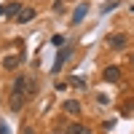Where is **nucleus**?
Listing matches in <instances>:
<instances>
[{"label": "nucleus", "mask_w": 134, "mask_h": 134, "mask_svg": "<svg viewBox=\"0 0 134 134\" xmlns=\"http://www.w3.org/2000/svg\"><path fill=\"white\" fill-rule=\"evenodd\" d=\"M67 134H91V129L83 126V124H70L67 126Z\"/></svg>", "instance_id": "9d476101"}, {"label": "nucleus", "mask_w": 134, "mask_h": 134, "mask_svg": "<svg viewBox=\"0 0 134 134\" xmlns=\"http://www.w3.org/2000/svg\"><path fill=\"white\" fill-rule=\"evenodd\" d=\"M64 40H67L64 35H54V38H51V46H57V48H59V46H64Z\"/></svg>", "instance_id": "ddd939ff"}, {"label": "nucleus", "mask_w": 134, "mask_h": 134, "mask_svg": "<svg viewBox=\"0 0 134 134\" xmlns=\"http://www.w3.org/2000/svg\"><path fill=\"white\" fill-rule=\"evenodd\" d=\"M19 62H21V57H14V54H11V57H5V59H3V67H5V70H16Z\"/></svg>", "instance_id": "9b49d317"}, {"label": "nucleus", "mask_w": 134, "mask_h": 134, "mask_svg": "<svg viewBox=\"0 0 134 134\" xmlns=\"http://www.w3.org/2000/svg\"><path fill=\"white\" fill-rule=\"evenodd\" d=\"M131 64H134V54H131Z\"/></svg>", "instance_id": "6ab92c4d"}, {"label": "nucleus", "mask_w": 134, "mask_h": 134, "mask_svg": "<svg viewBox=\"0 0 134 134\" xmlns=\"http://www.w3.org/2000/svg\"><path fill=\"white\" fill-rule=\"evenodd\" d=\"M24 102H27V97H24V94H16V91H11V110H14V113H19Z\"/></svg>", "instance_id": "0eeeda50"}, {"label": "nucleus", "mask_w": 134, "mask_h": 134, "mask_svg": "<svg viewBox=\"0 0 134 134\" xmlns=\"http://www.w3.org/2000/svg\"><path fill=\"white\" fill-rule=\"evenodd\" d=\"M126 43H129V35H126V32H115V35H107V46L113 48V51L126 48Z\"/></svg>", "instance_id": "7ed1b4c3"}, {"label": "nucleus", "mask_w": 134, "mask_h": 134, "mask_svg": "<svg viewBox=\"0 0 134 134\" xmlns=\"http://www.w3.org/2000/svg\"><path fill=\"white\" fill-rule=\"evenodd\" d=\"M32 19H35V8H32V5H21V11H19V14H16V24H27V21H32Z\"/></svg>", "instance_id": "20e7f679"}, {"label": "nucleus", "mask_w": 134, "mask_h": 134, "mask_svg": "<svg viewBox=\"0 0 134 134\" xmlns=\"http://www.w3.org/2000/svg\"><path fill=\"white\" fill-rule=\"evenodd\" d=\"M3 14H5V5H0V16H3Z\"/></svg>", "instance_id": "a211bd4d"}, {"label": "nucleus", "mask_w": 134, "mask_h": 134, "mask_svg": "<svg viewBox=\"0 0 134 134\" xmlns=\"http://www.w3.org/2000/svg\"><path fill=\"white\" fill-rule=\"evenodd\" d=\"M86 14H88V3H81L75 8V14H72V19H70V24H81V21L86 19Z\"/></svg>", "instance_id": "423d86ee"}, {"label": "nucleus", "mask_w": 134, "mask_h": 134, "mask_svg": "<svg viewBox=\"0 0 134 134\" xmlns=\"http://www.w3.org/2000/svg\"><path fill=\"white\" fill-rule=\"evenodd\" d=\"M62 107H64V113H70V115H81V102H78V99H67Z\"/></svg>", "instance_id": "6e6552de"}, {"label": "nucleus", "mask_w": 134, "mask_h": 134, "mask_svg": "<svg viewBox=\"0 0 134 134\" xmlns=\"http://www.w3.org/2000/svg\"><path fill=\"white\" fill-rule=\"evenodd\" d=\"M0 134H11V131H8V126H5V124H0Z\"/></svg>", "instance_id": "dca6fc26"}, {"label": "nucleus", "mask_w": 134, "mask_h": 134, "mask_svg": "<svg viewBox=\"0 0 134 134\" xmlns=\"http://www.w3.org/2000/svg\"><path fill=\"white\" fill-rule=\"evenodd\" d=\"M21 11V3H8L5 5V14H3V19H16V14Z\"/></svg>", "instance_id": "1a4fd4ad"}, {"label": "nucleus", "mask_w": 134, "mask_h": 134, "mask_svg": "<svg viewBox=\"0 0 134 134\" xmlns=\"http://www.w3.org/2000/svg\"><path fill=\"white\" fill-rule=\"evenodd\" d=\"M67 86H75V88H86V81H83V78H78V75H72V78H67Z\"/></svg>", "instance_id": "f8f14e48"}, {"label": "nucleus", "mask_w": 134, "mask_h": 134, "mask_svg": "<svg viewBox=\"0 0 134 134\" xmlns=\"http://www.w3.org/2000/svg\"><path fill=\"white\" fill-rule=\"evenodd\" d=\"M72 51H75V43H67V46H59V54H57V62L51 64V72H59L62 67H64L67 62H70Z\"/></svg>", "instance_id": "f03ea898"}, {"label": "nucleus", "mask_w": 134, "mask_h": 134, "mask_svg": "<svg viewBox=\"0 0 134 134\" xmlns=\"http://www.w3.org/2000/svg\"><path fill=\"white\" fill-rule=\"evenodd\" d=\"M115 124H118V121H115V118H110V121H105V124H102V129H107V131H110Z\"/></svg>", "instance_id": "2eb2a0df"}, {"label": "nucleus", "mask_w": 134, "mask_h": 134, "mask_svg": "<svg viewBox=\"0 0 134 134\" xmlns=\"http://www.w3.org/2000/svg\"><path fill=\"white\" fill-rule=\"evenodd\" d=\"M113 8H118V0H110V3H105V5H102V14H107V11H113Z\"/></svg>", "instance_id": "4468645a"}, {"label": "nucleus", "mask_w": 134, "mask_h": 134, "mask_svg": "<svg viewBox=\"0 0 134 134\" xmlns=\"http://www.w3.org/2000/svg\"><path fill=\"white\" fill-rule=\"evenodd\" d=\"M11 91H16V94H24L27 99H32L38 94V86H35V81H32V78H24V75H19L16 81H14V88H11Z\"/></svg>", "instance_id": "f257e3e1"}, {"label": "nucleus", "mask_w": 134, "mask_h": 134, "mask_svg": "<svg viewBox=\"0 0 134 134\" xmlns=\"http://www.w3.org/2000/svg\"><path fill=\"white\" fill-rule=\"evenodd\" d=\"M131 11H134V5H131Z\"/></svg>", "instance_id": "aec40b11"}, {"label": "nucleus", "mask_w": 134, "mask_h": 134, "mask_svg": "<svg viewBox=\"0 0 134 134\" xmlns=\"http://www.w3.org/2000/svg\"><path fill=\"white\" fill-rule=\"evenodd\" d=\"M102 78H105L107 83H118V81H121V67H115V64L105 67V70H102Z\"/></svg>", "instance_id": "39448f33"}, {"label": "nucleus", "mask_w": 134, "mask_h": 134, "mask_svg": "<svg viewBox=\"0 0 134 134\" xmlns=\"http://www.w3.org/2000/svg\"><path fill=\"white\" fill-rule=\"evenodd\" d=\"M21 134H32V129H30V126H24V129H21Z\"/></svg>", "instance_id": "f3484780"}]
</instances>
